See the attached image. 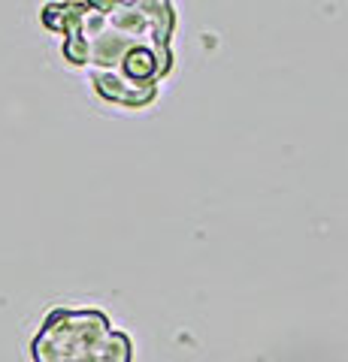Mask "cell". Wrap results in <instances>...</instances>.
I'll use <instances>...</instances> for the list:
<instances>
[{
	"instance_id": "obj_2",
	"label": "cell",
	"mask_w": 348,
	"mask_h": 362,
	"mask_svg": "<svg viewBox=\"0 0 348 362\" xmlns=\"http://www.w3.org/2000/svg\"><path fill=\"white\" fill-rule=\"evenodd\" d=\"M94 90L100 97L112 100V103H121V106H145L152 103L158 88H140V85H130L128 78H121L116 70H97L91 76Z\"/></svg>"
},
{
	"instance_id": "obj_1",
	"label": "cell",
	"mask_w": 348,
	"mask_h": 362,
	"mask_svg": "<svg viewBox=\"0 0 348 362\" xmlns=\"http://www.w3.org/2000/svg\"><path fill=\"white\" fill-rule=\"evenodd\" d=\"M37 362H130V341L97 311H55L33 341Z\"/></svg>"
},
{
	"instance_id": "obj_4",
	"label": "cell",
	"mask_w": 348,
	"mask_h": 362,
	"mask_svg": "<svg viewBox=\"0 0 348 362\" xmlns=\"http://www.w3.org/2000/svg\"><path fill=\"white\" fill-rule=\"evenodd\" d=\"M64 58L76 64V66H82L88 64V40L82 37V30L79 33H70V37H64Z\"/></svg>"
},
{
	"instance_id": "obj_3",
	"label": "cell",
	"mask_w": 348,
	"mask_h": 362,
	"mask_svg": "<svg viewBox=\"0 0 348 362\" xmlns=\"http://www.w3.org/2000/svg\"><path fill=\"white\" fill-rule=\"evenodd\" d=\"M88 16V4H49L43 9V25L55 33H79L82 30V21Z\"/></svg>"
}]
</instances>
